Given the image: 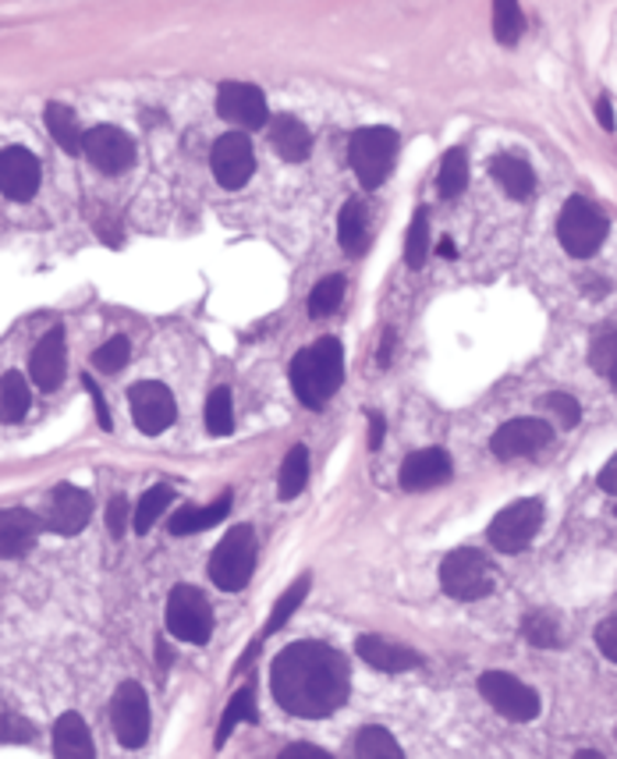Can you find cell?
<instances>
[{"instance_id":"8d00e7d4","label":"cell","mask_w":617,"mask_h":759,"mask_svg":"<svg viewBox=\"0 0 617 759\" xmlns=\"http://www.w3.org/2000/svg\"><path fill=\"white\" fill-rule=\"evenodd\" d=\"M426 252H430V220H426V210H416L408 224V239H405V263L411 271H419L426 263Z\"/></svg>"},{"instance_id":"f1b7e54d","label":"cell","mask_w":617,"mask_h":759,"mask_svg":"<svg viewBox=\"0 0 617 759\" xmlns=\"http://www.w3.org/2000/svg\"><path fill=\"white\" fill-rule=\"evenodd\" d=\"M174 501V490L170 486H153V490H146V494L139 497V504H135V512H132V526H135V532L139 536H146L153 526H156V518H161L164 512H167V504Z\"/></svg>"},{"instance_id":"603a6c76","label":"cell","mask_w":617,"mask_h":759,"mask_svg":"<svg viewBox=\"0 0 617 759\" xmlns=\"http://www.w3.org/2000/svg\"><path fill=\"white\" fill-rule=\"evenodd\" d=\"M271 146H274L277 156H284V161L298 164V161H306V156L312 153V135L298 118L280 114L271 124Z\"/></svg>"},{"instance_id":"ee69618b","label":"cell","mask_w":617,"mask_h":759,"mask_svg":"<svg viewBox=\"0 0 617 759\" xmlns=\"http://www.w3.org/2000/svg\"><path fill=\"white\" fill-rule=\"evenodd\" d=\"M129 515H132L129 501H124V497H114V501H110V508H107V529H110V536H114V540H121V536H124V526H129Z\"/></svg>"},{"instance_id":"7402d4cb","label":"cell","mask_w":617,"mask_h":759,"mask_svg":"<svg viewBox=\"0 0 617 759\" xmlns=\"http://www.w3.org/2000/svg\"><path fill=\"white\" fill-rule=\"evenodd\" d=\"M54 756L57 759H97V749H92V735L86 721L68 710L60 714L54 724Z\"/></svg>"},{"instance_id":"bcb514c9","label":"cell","mask_w":617,"mask_h":759,"mask_svg":"<svg viewBox=\"0 0 617 759\" xmlns=\"http://www.w3.org/2000/svg\"><path fill=\"white\" fill-rule=\"evenodd\" d=\"M280 759H334L330 752H323L320 746H306V741H295V746H288L280 752Z\"/></svg>"},{"instance_id":"2e32d148","label":"cell","mask_w":617,"mask_h":759,"mask_svg":"<svg viewBox=\"0 0 617 759\" xmlns=\"http://www.w3.org/2000/svg\"><path fill=\"white\" fill-rule=\"evenodd\" d=\"M40 188V161L22 146L0 150V193L14 202L33 199Z\"/></svg>"},{"instance_id":"44dd1931","label":"cell","mask_w":617,"mask_h":759,"mask_svg":"<svg viewBox=\"0 0 617 759\" xmlns=\"http://www.w3.org/2000/svg\"><path fill=\"white\" fill-rule=\"evenodd\" d=\"M65 366H68V352H65V338L57 334H46L40 344L33 359H29V376H33V384L43 387V391H54L60 380H65Z\"/></svg>"},{"instance_id":"e575fe53","label":"cell","mask_w":617,"mask_h":759,"mask_svg":"<svg viewBox=\"0 0 617 759\" xmlns=\"http://www.w3.org/2000/svg\"><path fill=\"white\" fill-rule=\"evenodd\" d=\"M437 185H440V193H444V196H462L465 193V185H469V156H465V150H451L444 156Z\"/></svg>"},{"instance_id":"5b68a950","label":"cell","mask_w":617,"mask_h":759,"mask_svg":"<svg viewBox=\"0 0 617 759\" xmlns=\"http://www.w3.org/2000/svg\"><path fill=\"white\" fill-rule=\"evenodd\" d=\"M394 153H398V135L384 124L376 129H362L352 135V146H348V161L355 167V178L362 182V188H376L387 182Z\"/></svg>"},{"instance_id":"277c9868","label":"cell","mask_w":617,"mask_h":759,"mask_svg":"<svg viewBox=\"0 0 617 759\" xmlns=\"http://www.w3.org/2000/svg\"><path fill=\"white\" fill-rule=\"evenodd\" d=\"M558 239L564 252H572L575 260L593 256L607 239V217L599 207H593L585 196H572L564 202V210L558 217Z\"/></svg>"},{"instance_id":"7dc6e473","label":"cell","mask_w":617,"mask_h":759,"mask_svg":"<svg viewBox=\"0 0 617 759\" xmlns=\"http://www.w3.org/2000/svg\"><path fill=\"white\" fill-rule=\"evenodd\" d=\"M82 384H86V391L92 394V405H97V416H100V426H103V430H110V413H107V402H103V394H100V387H97V384H92V380H89V376L82 380Z\"/></svg>"},{"instance_id":"f6af8a7d","label":"cell","mask_w":617,"mask_h":759,"mask_svg":"<svg viewBox=\"0 0 617 759\" xmlns=\"http://www.w3.org/2000/svg\"><path fill=\"white\" fill-rule=\"evenodd\" d=\"M596 646L604 650L607 660L617 663V618H607V622H599L596 628Z\"/></svg>"},{"instance_id":"d4e9b609","label":"cell","mask_w":617,"mask_h":759,"mask_svg":"<svg viewBox=\"0 0 617 759\" xmlns=\"http://www.w3.org/2000/svg\"><path fill=\"white\" fill-rule=\"evenodd\" d=\"M29 405H33V391H29V380L22 373H4L0 376V419L4 422H19L25 419Z\"/></svg>"},{"instance_id":"4dcf8cb0","label":"cell","mask_w":617,"mask_h":759,"mask_svg":"<svg viewBox=\"0 0 617 759\" xmlns=\"http://www.w3.org/2000/svg\"><path fill=\"white\" fill-rule=\"evenodd\" d=\"M46 129H51V135L57 139V146L65 150V153H78V150H82V132H78L75 114H71L65 103H51V107H46Z\"/></svg>"},{"instance_id":"30bf717a","label":"cell","mask_w":617,"mask_h":759,"mask_svg":"<svg viewBox=\"0 0 617 759\" xmlns=\"http://www.w3.org/2000/svg\"><path fill=\"white\" fill-rule=\"evenodd\" d=\"M110 724L124 749H139L150 738V700L139 682H121L110 703Z\"/></svg>"},{"instance_id":"d6a6232c","label":"cell","mask_w":617,"mask_h":759,"mask_svg":"<svg viewBox=\"0 0 617 759\" xmlns=\"http://www.w3.org/2000/svg\"><path fill=\"white\" fill-rule=\"evenodd\" d=\"M521 631H526V639L532 646H540V650H558L561 646V622L553 618L550 610H532L526 614V622H521Z\"/></svg>"},{"instance_id":"1f68e13d","label":"cell","mask_w":617,"mask_h":759,"mask_svg":"<svg viewBox=\"0 0 617 759\" xmlns=\"http://www.w3.org/2000/svg\"><path fill=\"white\" fill-rule=\"evenodd\" d=\"M242 721H256V692H252L249 685L234 692V700L228 703L224 717H220V724H217V746H224V741L231 738V732Z\"/></svg>"},{"instance_id":"f35d334b","label":"cell","mask_w":617,"mask_h":759,"mask_svg":"<svg viewBox=\"0 0 617 759\" xmlns=\"http://www.w3.org/2000/svg\"><path fill=\"white\" fill-rule=\"evenodd\" d=\"M306 590H309V579H298L288 593H280V600L271 610V622H266V628H263V636H274V631H280L284 625H288V618L298 610V604L306 600Z\"/></svg>"},{"instance_id":"4fadbf2b","label":"cell","mask_w":617,"mask_h":759,"mask_svg":"<svg viewBox=\"0 0 617 759\" xmlns=\"http://www.w3.org/2000/svg\"><path fill=\"white\" fill-rule=\"evenodd\" d=\"M82 153L89 156V164L103 170V174H121L129 170L135 161V142L124 135L121 129H110V124H97L82 135Z\"/></svg>"},{"instance_id":"681fc988","label":"cell","mask_w":617,"mask_h":759,"mask_svg":"<svg viewBox=\"0 0 617 759\" xmlns=\"http://www.w3.org/2000/svg\"><path fill=\"white\" fill-rule=\"evenodd\" d=\"M596 118H599V124H604L607 132L614 129V114H610V100H607V97H599V103H596Z\"/></svg>"},{"instance_id":"836d02e7","label":"cell","mask_w":617,"mask_h":759,"mask_svg":"<svg viewBox=\"0 0 617 759\" xmlns=\"http://www.w3.org/2000/svg\"><path fill=\"white\" fill-rule=\"evenodd\" d=\"M521 33H526L521 8L515 4V0H497V4H494V36H497V43L511 46V43L521 40Z\"/></svg>"},{"instance_id":"cb8c5ba5","label":"cell","mask_w":617,"mask_h":759,"mask_svg":"<svg viewBox=\"0 0 617 759\" xmlns=\"http://www.w3.org/2000/svg\"><path fill=\"white\" fill-rule=\"evenodd\" d=\"M228 512H231V494L217 497L213 504H206V508H178L170 515L167 529H170V536H192L202 529H213Z\"/></svg>"},{"instance_id":"74e56055","label":"cell","mask_w":617,"mask_h":759,"mask_svg":"<svg viewBox=\"0 0 617 759\" xmlns=\"http://www.w3.org/2000/svg\"><path fill=\"white\" fill-rule=\"evenodd\" d=\"M344 298V277L334 274V277H323L320 284L312 288L309 295V316H316V320H323V316H330Z\"/></svg>"},{"instance_id":"d6986e66","label":"cell","mask_w":617,"mask_h":759,"mask_svg":"<svg viewBox=\"0 0 617 759\" xmlns=\"http://www.w3.org/2000/svg\"><path fill=\"white\" fill-rule=\"evenodd\" d=\"M43 526L46 521H40L25 508L0 512V558H22V553H29L36 547Z\"/></svg>"},{"instance_id":"8992f818","label":"cell","mask_w":617,"mask_h":759,"mask_svg":"<svg viewBox=\"0 0 617 759\" xmlns=\"http://www.w3.org/2000/svg\"><path fill=\"white\" fill-rule=\"evenodd\" d=\"M440 586L454 600H480L494 590V572H489V561L480 550L462 547L451 550L440 564Z\"/></svg>"},{"instance_id":"f5cc1de1","label":"cell","mask_w":617,"mask_h":759,"mask_svg":"<svg viewBox=\"0 0 617 759\" xmlns=\"http://www.w3.org/2000/svg\"><path fill=\"white\" fill-rule=\"evenodd\" d=\"M575 759H604V752H596V749H579Z\"/></svg>"},{"instance_id":"e0dca14e","label":"cell","mask_w":617,"mask_h":759,"mask_svg":"<svg viewBox=\"0 0 617 759\" xmlns=\"http://www.w3.org/2000/svg\"><path fill=\"white\" fill-rule=\"evenodd\" d=\"M89 515H92V497L86 490L65 483L54 490L51 504H46V529H54L57 536H75L86 529Z\"/></svg>"},{"instance_id":"ab89813d","label":"cell","mask_w":617,"mask_h":759,"mask_svg":"<svg viewBox=\"0 0 617 759\" xmlns=\"http://www.w3.org/2000/svg\"><path fill=\"white\" fill-rule=\"evenodd\" d=\"M129 355H132L129 338H110L107 344H100L97 352H92V366L100 373H121L129 366Z\"/></svg>"},{"instance_id":"6da1fadb","label":"cell","mask_w":617,"mask_h":759,"mask_svg":"<svg viewBox=\"0 0 617 759\" xmlns=\"http://www.w3.org/2000/svg\"><path fill=\"white\" fill-rule=\"evenodd\" d=\"M271 689L291 717L320 721L344 706L352 674H348V660L327 642H291L274 660Z\"/></svg>"},{"instance_id":"d590c367","label":"cell","mask_w":617,"mask_h":759,"mask_svg":"<svg viewBox=\"0 0 617 759\" xmlns=\"http://www.w3.org/2000/svg\"><path fill=\"white\" fill-rule=\"evenodd\" d=\"M231 426H234L231 391L217 387L210 398H206V430H210L213 437H224V433H231Z\"/></svg>"},{"instance_id":"484cf974","label":"cell","mask_w":617,"mask_h":759,"mask_svg":"<svg viewBox=\"0 0 617 759\" xmlns=\"http://www.w3.org/2000/svg\"><path fill=\"white\" fill-rule=\"evenodd\" d=\"M494 178L500 182V188L508 193L511 199H529L532 196V167L526 161H518V156H497L494 161Z\"/></svg>"},{"instance_id":"9c48e42d","label":"cell","mask_w":617,"mask_h":759,"mask_svg":"<svg viewBox=\"0 0 617 759\" xmlns=\"http://www.w3.org/2000/svg\"><path fill=\"white\" fill-rule=\"evenodd\" d=\"M480 692H483V700L508 721L526 724L540 714V695L508 671H486L480 678Z\"/></svg>"},{"instance_id":"5bb4252c","label":"cell","mask_w":617,"mask_h":759,"mask_svg":"<svg viewBox=\"0 0 617 759\" xmlns=\"http://www.w3.org/2000/svg\"><path fill=\"white\" fill-rule=\"evenodd\" d=\"M217 114L231 124H239V129H260L271 118V110H266V97L256 86L224 82L217 92Z\"/></svg>"},{"instance_id":"9a60e30c","label":"cell","mask_w":617,"mask_h":759,"mask_svg":"<svg viewBox=\"0 0 617 759\" xmlns=\"http://www.w3.org/2000/svg\"><path fill=\"white\" fill-rule=\"evenodd\" d=\"M553 440V430L543 419H511L489 437V448L497 458H529L536 451H543Z\"/></svg>"},{"instance_id":"7c38bea8","label":"cell","mask_w":617,"mask_h":759,"mask_svg":"<svg viewBox=\"0 0 617 759\" xmlns=\"http://www.w3.org/2000/svg\"><path fill=\"white\" fill-rule=\"evenodd\" d=\"M210 167H213V178L224 185V188H242L252 170H256V153H252V139L242 132H228L213 142V153H210Z\"/></svg>"},{"instance_id":"7a4b0ae2","label":"cell","mask_w":617,"mask_h":759,"mask_svg":"<svg viewBox=\"0 0 617 759\" xmlns=\"http://www.w3.org/2000/svg\"><path fill=\"white\" fill-rule=\"evenodd\" d=\"M344 380V348L338 338H320L291 362V387L298 402L309 408H323Z\"/></svg>"},{"instance_id":"ba28073f","label":"cell","mask_w":617,"mask_h":759,"mask_svg":"<svg viewBox=\"0 0 617 759\" xmlns=\"http://www.w3.org/2000/svg\"><path fill=\"white\" fill-rule=\"evenodd\" d=\"M543 526V501H515L511 508H504L494 521H489V543H494L500 553H518L526 550L536 532Z\"/></svg>"},{"instance_id":"db71d44e","label":"cell","mask_w":617,"mask_h":759,"mask_svg":"<svg viewBox=\"0 0 617 759\" xmlns=\"http://www.w3.org/2000/svg\"><path fill=\"white\" fill-rule=\"evenodd\" d=\"M610 380H614V387H617V373H614V376H610Z\"/></svg>"},{"instance_id":"52a82bcc","label":"cell","mask_w":617,"mask_h":759,"mask_svg":"<svg viewBox=\"0 0 617 759\" xmlns=\"http://www.w3.org/2000/svg\"><path fill=\"white\" fill-rule=\"evenodd\" d=\"M167 628L174 639L202 646L213 636V610L196 586H174L167 596Z\"/></svg>"},{"instance_id":"8fae6325","label":"cell","mask_w":617,"mask_h":759,"mask_svg":"<svg viewBox=\"0 0 617 759\" xmlns=\"http://www.w3.org/2000/svg\"><path fill=\"white\" fill-rule=\"evenodd\" d=\"M129 405H132V419L146 437L164 433L167 426L178 416V405H174V394L156 384V380H142L129 391Z\"/></svg>"},{"instance_id":"3957f363","label":"cell","mask_w":617,"mask_h":759,"mask_svg":"<svg viewBox=\"0 0 617 759\" xmlns=\"http://www.w3.org/2000/svg\"><path fill=\"white\" fill-rule=\"evenodd\" d=\"M252 568H256V532H252V526H234L213 547V558H210L213 586H220L224 593H239L252 579Z\"/></svg>"},{"instance_id":"f907efd6","label":"cell","mask_w":617,"mask_h":759,"mask_svg":"<svg viewBox=\"0 0 617 759\" xmlns=\"http://www.w3.org/2000/svg\"><path fill=\"white\" fill-rule=\"evenodd\" d=\"M370 426H373V437H370V448L376 451V448H379V440H384V419H379V416H370Z\"/></svg>"},{"instance_id":"b9f144b4","label":"cell","mask_w":617,"mask_h":759,"mask_svg":"<svg viewBox=\"0 0 617 759\" xmlns=\"http://www.w3.org/2000/svg\"><path fill=\"white\" fill-rule=\"evenodd\" d=\"M33 724H29L19 710L8 706L0 700V741H14V746H25V741H33Z\"/></svg>"},{"instance_id":"7bdbcfd3","label":"cell","mask_w":617,"mask_h":759,"mask_svg":"<svg viewBox=\"0 0 617 759\" xmlns=\"http://www.w3.org/2000/svg\"><path fill=\"white\" fill-rule=\"evenodd\" d=\"M547 405H550V413L558 416L564 426H575V422L582 419V408H579V402L572 398V394H564V391H553L550 398H547Z\"/></svg>"},{"instance_id":"c3c4849f","label":"cell","mask_w":617,"mask_h":759,"mask_svg":"<svg viewBox=\"0 0 617 759\" xmlns=\"http://www.w3.org/2000/svg\"><path fill=\"white\" fill-rule=\"evenodd\" d=\"M599 486H604L607 494H617V454L610 458L604 469H599Z\"/></svg>"},{"instance_id":"83f0119b","label":"cell","mask_w":617,"mask_h":759,"mask_svg":"<svg viewBox=\"0 0 617 759\" xmlns=\"http://www.w3.org/2000/svg\"><path fill=\"white\" fill-rule=\"evenodd\" d=\"M355 759H405V752L387 727L370 724V727H362L355 738Z\"/></svg>"},{"instance_id":"ffe728a7","label":"cell","mask_w":617,"mask_h":759,"mask_svg":"<svg viewBox=\"0 0 617 759\" xmlns=\"http://www.w3.org/2000/svg\"><path fill=\"white\" fill-rule=\"evenodd\" d=\"M359 657L370 663V668L384 671V674H401V671H416L419 668V653L408 650L401 642H390L384 636H362L355 642Z\"/></svg>"},{"instance_id":"ac0fdd59","label":"cell","mask_w":617,"mask_h":759,"mask_svg":"<svg viewBox=\"0 0 617 759\" xmlns=\"http://www.w3.org/2000/svg\"><path fill=\"white\" fill-rule=\"evenodd\" d=\"M451 458L444 448H426L405 458L401 465V486L405 490H433L451 480Z\"/></svg>"},{"instance_id":"60d3db41","label":"cell","mask_w":617,"mask_h":759,"mask_svg":"<svg viewBox=\"0 0 617 759\" xmlns=\"http://www.w3.org/2000/svg\"><path fill=\"white\" fill-rule=\"evenodd\" d=\"M590 366H593L599 376H614V373H617V330H604V334L593 338Z\"/></svg>"},{"instance_id":"816d5d0a","label":"cell","mask_w":617,"mask_h":759,"mask_svg":"<svg viewBox=\"0 0 617 759\" xmlns=\"http://www.w3.org/2000/svg\"><path fill=\"white\" fill-rule=\"evenodd\" d=\"M440 256H448V260H454V256H458V252H454V242H451V239H444V242H440Z\"/></svg>"},{"instance_id":"f546056e","label":"cell","mask_w":617,"mask_h":759,"mask_svg":"<svg viewBox=\"0 0 617 759\" xmlns=\"http://www.w3.org/2000/svg\"><path fill=\"white\" fill-rule=\"evenodd\" d=\"M366 202L362 199H348L341 220H338V239L344 245V252H359L362 242H366Z\"/></svg>"},{"instance_id":"4316f807","label":"cell","mask_w":617,"mask_h":759,"mask_svg":"<svg viewBox=\"0 0 617 759\" xmlns=\"http://www.w3.org/2000/svg\"><path fill=\"white\" fill-rule=\"evenodd\" d=\"M306 483H309V451L298 444V448L288 451V458H284V465H280L277 497L280 501H295L306 490Z\"/></svg>"}]
</instances>
